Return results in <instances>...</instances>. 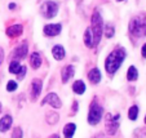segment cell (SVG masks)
Returning <instances> with one entry per match:
<instances>
[{
	"instance_id": "8",
	"label": "cell",
	"mask_w": 146,
	"mask_h": 138,
	"mask_svg": "<svg viewBox=\"0 0 146 138\" xmlns=\"http://www.w3.org/2000/svg\"><path fill=\"white\" fill-rule=\"evenodd\" d=\"M27 52H29V47H27V43H21V44L18 45V47L16 48V49L13 50V53H12V57H13L14 61H19V59H23V58H26V55H27Z\"/></svg>"
},
{
	"instance_id": "15",
	"label": "cell",
	"mask_w": 146,
	"mask_h": 138,
	"mask_svg": "<svg viewBox=\"0 0 146 138\" xmlns=\"http://www.w3.org/2000/svg\"><path fill=\"white\" fill-rule=\"evenodd\" d=\"M52 54H53V58L54 59H57V61H61V59H64L65 58V54H66V52H65V48L62 47V45H54V47L52 48Z\"/></svg>"
},
{
	"instance_id": "22",
	"label": "cell",
	"mask_w": 146,
	"mask_h": 138,
	"mask_svg": "<svg viewBox=\"0 0 146 138\" xmlns=\"http://www.w3.org/2000/svg\"><path fill=\"white\" fill-rule=\"evenodd\" d=\"M21 67H22V66H21V63H19L18 61H14V59H13V61L9 63V69L8 70H9V72H11V74L17 75L19 72V70H21Z\"/></svg>"
},
{
	"instance_id": "29",
	"label": "cell",
	"mask_w": 146,
	"mask_h": 138,
	"mask_svg": "<svg viewBox=\"0 0 146 138\" xmlns=\"http://www.w3.org/2000/svg\"><path fill=\"white\" fill-rule=\"evenodd\" d=\"M3 61H4V50L3 48H0V65L3 63Z\"/></svg>"
},
{
	"instance_id": "32",
	"label": "cell",
	"mask_w": 146,
	"mask_h": 138,
	"mask_svg": "<svg viewBox=\"0 0 146 138\" xmlns=\"http://www.w3.org/2000/svg\"><path fill=\"white\" fill-rule=\"evenodd\" d=\"M49 138H60V135H58V134H56V133H54V134L49 135Z\"/></svg>"
},
{
	"instance_id": "18",
	"label": "cell",
	"mask_w": 146,
	"mask_h": 138,
	"mask_svg": "<svg viewBox=\"0 0 146 138\" xmlns=\"http://www.w3.org/2000/svg\"><path fill=\"white\" fill-rule=\"evenodd\" d=\"M86 89H87L86 83L83 80H76V81H74V84H72V90H74L76 94H83L86 92Z\"/></svg>"
},
{
	"instance_id": "11",
	"label": "cell",
	"mask_w": 146,
	"mask_h": 138,
	"mask_svg": "<svg viewBox=\"0 0 146 138\" xmlns=\"http://www.w3.org/2000/svg\"><path fill=\"white\" fill-rule=\"evenodd\" d=\"M74 74H75V69H74L72 65H67V66H65L64 69H62V71H61V79H62V83H67V81L74 76Z\"/></svg>"
},
{
	"instance_id": "26",
	"label": "cell",
	"mask_w": 146,
	"mask_h": 138,
	"mask_svg": "<svg viewBox=\"0 0 146 138\" xmlns=\"http://www.w3.org/2000/svg\"><path fill=\"white\" fill-rule=\"evenodd\" d=\"M17 88H18V84H17V81L9 80L8 83H7V90H8V92H14V90H17Z\"/></svg>"
},
{
	"instance_id": "1",
	"label": "cell",
	"mask_w": 146,
	"mask_h": 138,
	"mask_svg": "<svg viewBox=\"0 0 146 138\" xmlns=\"http://www.w3.org/2000/svg\"><path fill=\"white\" fill-rule=\"evenodd\" d=\"M127 57V52L124 48H116L114 49L110 54L108 55V58L105 59V69L106 72L109 75L115 74L116 71L119 70V67L121 66L123 61Z\"/></svg>"
},
{
	"instance_id": "3",
	"label": "cell",
	"mask_w": 146,
	"mask_h": 138,
	"mask_svg": "<svg viewBox=\"0 0 146 138\" xmlns=\"http://www.w3.org/2000/svg\"><path fill=\"white\" fill-rule=\"evenodd\" d=\"M129 31L133 36L141 38L146 35V19L142 17H135L129 23Z\"/></svg>"
},
{
	"instance_id": "21",
	"label": "cell",
	"mask_w": 146,
	"mask_h": 138,
	"mask_svg": "<svg viewBox=\"0 0 146 138\" xmlns=\"http://www.w3.org/2000/svg\"><path fill=\"white\" fill-rule=\"evenodd\" d=\"M127 79L129 81H135L138 79V71L135 66H129V69L127 71Z\"/></svg>"
},
{
	"instance_id": "5",
	"label": "cell",
	"mask_w": 146,
	"mask_h": 138,
	"mask_svg": "<svg viewBox=\"0 0 146 138\" xmlns=\"http://www.w3.org/2000/svg\"><path fill=\"white\" fill-rule=\"evenodd\" d=\"M40 12L41 14H43V17L44 18H53V17L57 16L58 13V4L56 3V1H50V0H48V1H45V3L41 4L40 7Z\"/></svg>"
},
{
	"instance_id": "4",
	"label": "cell",
	"mask_w": 146,
	"mask_h": 138,
	"mask_svg": "<svg viewBox=\"0 0 146 138\" xmlns=\"http://www.w3.org/2000/svg\"><path fill=\"white\" fill-rule=\"evenodd\" d=\"M102 115H104V108L98 105L96 100L91 103V107H89V112H88V123L91 125H97L102 119Z\"/></svg>"
},
{
	"instance_id": "17",
	"label": "cell",
	"mask_w": 146,
	"mask_h": 138,
	"mask_svg": "<svg viewBox=\"0 0 146 138\" xmlns=\"http://www.w3.org/2000/svg\"><path fill=\"white\" fill-rule=\"evenodd\" d=\"M30 65L33 69H39L41 66V57L38 52H34L33 54L30 55Z\"/></svg>"
},
{
	"instance_id": "23",
	"label": "cell",
	"mask_w": 146,
	"mask_h": 138,
	"mask_svg": "<svg viewBox=\"0 0 146 138\" xmlns=\"http://www.w3.org/2000/svg\"><path fill=\"white\" fill-rule=\"evenodd\" d=\"M138 111H140V108H138V106H131L129 110H128V118H129V120H136L138 118Z\"/></svg>"
},
{
	"instance_id": "13",
	"label": "cell",
	"mask_w": 146,
	"mask_h": 138,
	"mask_svg": "<svg viewBox=\"0 0 146 138\" xmlns=\"http://www.w3.org/2000/svg\"><path fill=\"white\" fill-rule=\"evenodd\" d=\"M23 32V26L22 25H12L7 28V35L9 38H18L19 35H22Z\"/></svg>"
},
{
	"instance_id": "36",
	"label": "cell",
	"mask_w": 146,
	"mask_h": 138,
	"mask_svg": "<svg viewBox=\"0 0 146 138\" xmlns=\"http://www.w3.org/2000/svg\"><path fill=\"white\" fill-rule=\"evenodd\" d=\"M116 1H123V0H116Z\"/></svg>"
},
{
	"instance_id": "7",
	"label": "cell",
	"mask_w": 146,
	"mask_h": 138,
	"mask_svg": "<svg viewBox=\"0 0 146 138\" xmlns=\"http://www.w3.org/2000/svg\"><path fill=\"white\" fill-rule=\"evenodd\" d=\"M47 103H49V105L52 106L53 108H61V106H62V102H61L60 97H58L56 93H49V94H47L44 100L40 102V105L44 106V105H47Z\"/></svg>"
},
{
	"instance_id": "19",
	"label": "cell",
	"mask_w": 146,
	"mask_h": 138,
	"mask_svg": "<svg viewBox=\"0 0 146 138\" xmlns=\"http://www.w3.org/2000/svg\"><path fill=\"white\" fill-rule=\"evenodd\" d=\"M58 119H60L58 114L57 112H53V111H50V112H47V115H45V121H47L49 125L57 124Z\"/></svg>"
},
{
	"instance_id": "27",
	"label": "cell",
	"mask_w": 146,
	"mask_h": 138,
	"mask_svg": "<svg viewBox=\"0 0 146 138\" xmlns=\"http://www.w3.org/2000/svg\"><path fill=\"white\" fill-rule=\"evenodd\" d=\"M25 76H26V67L22 66V67H21V70H19V72L17 74V77H18L19 80H22Z\"/></svg>"
},
{
	"instance_id": "30",
	"label": "cell",
	"mask_w": 146,
	"mask_h": 138,
	"mask_svg": "<svg viewBox=\"0 0 146 138\" xmlns=\"http://www.w3.org/2000/svg\"><path fill=\"white\" fill-rule=\"evenodd\" d=\"M76 110H78V102L75 101V102L72 103V111H74V112H76Z\"/></svg>"
},
{
	"instance_id": "14",
	"label": "cell",
	"mask_w": 146,
	"mask_h": 138,
	"mask_svg": "<svg viewBox=\"0 0 146 138\" xmlns=\"http://www.w3.org/2000/svg\"><path fill=\"white\" fill-rule=\"evenodd\" d=\"M88 80L91 81L92 84H98L100 81H101V71H100L97 67H94V69H92L91 71L88 72Z\"/></svg>"
},
{
	"instance_id": "24",
	"label": "cell",
	"mask_w": 146,
	"mask_h": 138,
	"mask_svg": "<svg viewBox=\"0 0 146 138\" xmlns=\"http://www.w3.org/2000/svg\"><path fill=\"white\" fill-rule=\"evenodd\" d=\"M104 32H105V36L106 38H113L114 34H115V27H114L111 23H108V25L104 26Z\"/></svg>"
},
{
	"instance_id": "16",
	"label": "cell",
	"mask_w": 146,
	"mask_h": 138,
	"mask_svg": "<svg viewBox=\"0 0 146 138\" xmlns=\"http://www.w3.org/2000/svg\"><path fill=\"white\" fill-rule=\"evenodd\" d=\"M75 130H76V125H75L74 123H69V124H66L64 127V130H62L64 137L65 138H72L74 134H75Z\"/></svg>"
},
{
	"instance_id": "28",
	"label": "cell",
	"mask_w": 146,
	"mask_h": 138,
	"mask_svg": "<svg viewBox=\"0 0 146 138\" xmlns=\"http://www.w3.org/2000/svg\"><path fill=\"white\" fill-rule=\"evenodd\" d=\"M141 54H142L143 58H146V43L142 45V48H141Z\"/></svg>"
},
{
	"instance_id": "2",
	"label": "cell",
	"mask_w": 146,
	"mask_h": 138,
	"mask_svg": "<svg viewBox=\"0 0 146 138\" xmlns=\"http://www.w3.org/2000/svg\"><path fill=\"white\" fill-rule=\"evenodd\" d=\"M91 23V31L92 35H93V45H97L102 38V34H104V21H102V17L98 12H94L92 14Z\"/></svg>"
},
{
	"instance_id": "6",
	"label": "cell",
	"mask_w": 146,
	"mask_h": 138,
	"mask_svg": "<svg viewBox=\"0 0 146 138\" xmlns=\"http://www.w3.org/2000/svg\"><path fill=\"white\" fill-rule=\"evenodd\" d=\"M106 121H108V124H106V132H108V134L114 135L119 128V115H115V116L108 115L106 116Z\"/></svg>"
},
{
	"instance_id": "31",
	"label": "cell",
	"mask_w": 146,
	"mask_h": 138,
	"mask_svg": "<svg viewBox=\"0 0 146 138\" xmlns=\"http://www.w3.org/2000/svg\"><path fill=\"white\" fill-rule=\"evenodd\" d=\"M14 8H16V4H14V3L9 4V9H14Z\"/></svg>"
},
{
	"instance_id": "12",
	"label": "cell",
	"mask_w": 146,
	"mask_h": 138,
	"mask_svg": "<svg viewBox=\"0 0 146 138\" xmlns=\"http://www.w3.org/2000/svg\"><path fill=\"white\" fill-rule=\"evenodd\" d=\"M12 124H13V118L11 115H4L1 119H0V132L5 133L11 129Z\"/></svg>"
},
{
	"instance_id": "25",
	"label": "cell",
	"mask_w": 146,
	"mask_h": 138,
	"mask_svg": "<svg viewBox=\"0 0 146 138\" xmlns=\"http://www.w3.org/2000/svg\"><path fill=\"white\" fill-rule=\"evenodd\" d=\"M23 137V130L22 128L16 127L13 130H12V138H22Z\"/></svg>"
},
{
	"instance_id": "9",
	"label": "cell",
	"mask_w": 146,
	"mask_h": 138,
	"mask_svg": "<svg viewBox=\"0 0 146 138\" xmlns=\"http://www.w3.org/2000/svg\"><path fill=\"white\" fill-rule=\"evenodd\" d=\"M43 89V81L40 79H34L31 81V100L36 101L38 97L40 96V92Z\"/></svg>"
},
{
	"instance_id": "33",
	"label": "cell",
	"mask_w": 146,
	"mask_h": 138,
	"mask_svg": "<svg viewBox=\"0 0 146 138\" xmlns=\"http://www.w3.org/2000/svg\"><path fill=\"white\" fill-rule=\"evenodd\" d=\"M1 110H3V105L0 103V112H1Z\"/></svg>"
},
{
	"instance_id": "35",
	"label": "cell",
	"mask_w": 146,
	"mask_h": 138,
	"mask_svg": "<svg viewBox=\"0 0 146 138\" xmlns=\"http://www.w3.org/2000/svg\"><path fill=\"white\" fill-rule=\"evenodd\" d=\"M145 124H146V115H145Z\"/></svg>"
},
{
	"instance_id": "10",
	"label": "cell",
	"mask_w": 146,
	"mask_h": 138,
	"mask_svg": "<svg viewBox=\"0 0 146 138\" xmlns=\"http://www.w3.org/2000/svg\"><path fill=\"white\" fill-rule=\"evenodd\" d=\"M44 35L47 36H57L62 31V25L61 23H50V25L44 26Z\"/></svg>"
},
{
	"instance_id": "34",
	"label": "cell",
	"mask_w": 146,
	"mask_h": 138,
	"mask_svg": "<svg viewBox=\"0 0 146 138\" xmlns=\"http://www.w3.org/2000/svg\"><path fill=\"white\" fill-rule=\"evenodd\" d=\"M94 138H104L102 135H97V137H94Z\"/></svg>"
},
{
	"instance_id": "20",
	"label": "cell",
	"mask_w": 146,
	"mask_h": 138,
	"mask_svg": "<svg viewBox=\"0 0 146 138\" xmlns=\"http://www.w3.org/2000/svg\"><path fill=\"white\" fill-rule=\"evenodd\" d=\"M84 44H86L88 48L93 47V35H92L91 27H88L86 30V32H84Z\"/></svg>"
}]
</instances>
